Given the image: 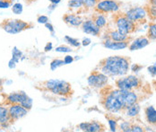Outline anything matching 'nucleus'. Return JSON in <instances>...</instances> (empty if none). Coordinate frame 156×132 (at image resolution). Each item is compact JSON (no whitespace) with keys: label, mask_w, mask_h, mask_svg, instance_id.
Masks as SVG:
<instances>
[{"label":"nucleus","mask_w":156,"mask_h":132,"mask_svg":"<svg viewBox=\"0 0 156 132\" xmlns=\"http://www.w3.org/2000/svg\"><path fill=\"white\" fill-rule=\"evenodd\" d=\"M130 65L129 59L121 56H111L101 59L98 65L99 71L109 77H123L126 75Z\"/></svg>","instance_id":"1"},{"label":"nucleus","mask_w":156,"mask_h":132,"mask_svg":"<svg viewBox=\"0 0 156 132\" xmlns=\"http://www.w3.org/2000/svg\"><path fill=\"white\" fill-rule=\"evenodd\" d=\"M117 30L124 35H128L136 31V23L132 22L126 16L125 14H115L113 16Z\"/></svg>","instance_id":"6"},{"label":"nucleus","mask_w":156,"mask_h":132,"mask_svg":"<svg viewBox=\"0 0 156 132\" xmlns=\"http://www.w3.org/2000/svg\"><path fill=\"white\" fill-rule=\"evenodd\" d=\"M126 115L131 118H134L136 116H137L140 112V106L137 104V102L130 105L129 107L126 108Z\"/></svg>","instance_id":"21"},{"label":"nucleus","mask_w":156,"mask_h":132,"mask_svg":"<svg viewBox=\"0 0 156 132\" xmlns=\"http://www.w3.org/2000/svg\"><path fill=\"white\" fill-rule=\"evenodd\" d=\"M35 87L41 91L50 92L58 96H70L73 94L71 84L60 79H49L43 82L38 83Z\"/></svg>","instance_id":"2"},{"label":"nucleus","mask_w":156,"mask_h":132,"mask_svg":"<svg viewBox=\"0 0 156 132\" xmlns=\"http://www.w3.org/2000/svg\"><path fill=\"white\" fill-rule=\"evenodd\" d=\"M16 64H17V63H16V61H15L14 59H11L9 60V63H8V66H9L10 68H15V67L16 66Z\"/></svg>","instance_id":"41"},{"label":"nucleus","mask_w":156,"mask_h":132,"mask_svg":"<svg viewBox=\"0 0 156 132\" xmlns=\"http://www.w3.org/2000/svg\"><path fill=\"white\" fill-rule=\"evenodd\" d=\"M141 84L140 79L136 76H128L119 78L116 81V85L121 90H132L134 88L139 87Z\"/></svg>","instance_id":"8"},{"label":"nucleus","mask_w":156,"mask_h":132,"mask_svg":"<svg viewBox=\"0 0 156 132\" xmlns=\"http://www.w3.org/2000/svg\"><path fill=\"white\" fill-rule=\"evenodd\" d=\"M0 124L3 126L4 129L7 128L10 124H12L8 112V107H6L5 104H0Z\"/></svg>","instance_id":"16"},{"label":"nucleus","mask_w":156,"mask_h":132,"mask_svg":"<svg viewBox=\"0 0 156 132\" xmlns=\"http://www.w3.org/2000/svg\"><path fill=\"white\" fill-rule=\"evenodd\" d=\"M23 5L20 4V3H16V4H13L12 5V11L14 14L16 15H21L23 13Z\"/></svg>","instance_id":"28"},{"label":"nucleus","mask_w":156,"mask_h":132,"mask_svg":"<svg viewBox=\"0 0 156 132\" xmlns=\"http://www.w3.org/2000/svg\"><path fill=\"white\" fill-rule=\"evenodd\" d=\"M7 107H8L9 116H10V120H11L12 123L25 117L29 112V111L27 109H25L23 106H22L21 104H18V103L10 104Z\"/></svg>","instance_id":"10"},{"label":"nucleus","mask_w":156,"mask_h":132,"mask_svg":"<svg viewBox=\"0 0 156 132\" xmlns=\"http://www.w3.org/2000/svg\"><path fill=\"white\" fill-rule=\"evenodd\" d=\"M2 87H3V80L0 78V91L2 90Z\"/></svg>","instance_id":"44"},{"label":"nucleus","mask_w":156,"mask_h":132,"mask_svg":"<svg viewBox=\"0 0 156 132\" xmlns=\"http://www.w3.org/2000/svg\"><path fill=\"white\" fill-rule=\"evenodd\" d=\"M109 129L111 131H116L117 130V127H118V124H117V121L113 119H109Z\"/></svg>","instance_id":"32"},{"label":"nucleus","mask_w":156,"mask_h":132,"mask_svg":"<svg viewBox=\"0 0 156 132\" xmlns=\"http://www.w3.org/2000/svg\"><path fill=\"white\" fill-rule=\"evenodd\" d=\"M148 38L151 40H156V23H151L148 29Z\"/></svg>","instance_id":"25"},{"label":"nucleus","mask_w":156,"mask_h":132,"mask_svg":"<svg viewBox=\"0 0 156 132\" xmlns=\"http://www.w3.org/2000/svg\"><path fill=\"white\" fill-rule=\"evenodd\" d=\"M0 27L7 33L16 34L31 29L33 27V24L20 19H5L0 23Z\"/></svg>","instance_id":"4"},{"label":"nucleus","mask_w":156,"mask_h":132,"mask_svg":"<svg viewBox=\"0 0 156 132\" xmlns=\"http://www.w3.org/2000/svg\"><path fill=\"white\" fill-rule=\"evenodd\" d=\"M63 21L66 24H68L70 26H73V27L81 26L83 22L82 17L79 16L77 15H75V14H66L63 16Z\"/></svg>","instance_id":"15"},{"label":"nucleus","mask_w":156,"mask_h":132,"mask_svg":"<svg viewBox=\"0 0 156 132\" xmlns=\"http://www.w3.org/2000/svg\"><path fill=\"white\" fill-rule=\"evenodd\" d=\"M13 5V0H0V8H8Z\"/></svg>","instance_id":"31"},{"label":"nucleus","mask_w":156,"mask_h":132,"mask_svg":"<svg viewBox=\"0 0 156 132\" xmlns=\"http://www.w3.org/2000/svg\"><path fill=\"white\" fill-rule=\"evenodd\" d=\"M45 27H46L50 33H52V34H54V28H53V25H52L50 23H45Z\"/></svg>","instance_id":"39"},{"label":"nucleus","mask_w":156,"mask_h":132,"mask_svg":"<svg viewBox=\"0 0 156 132\" xmlns=\"http://www.w3.org/2000/svg\"><path fill=\"white\" fill-rule=\"evenodd\" d=\"M108 38H109L112 41H126L131 40V38L128 37V35H124L121 33H119L118 30L117 31H110Z\"/></svg>","instance_id":"19"},{"label":"nucleus","mask_w":156,"mask_h":132,"mask_svg":"<svg viewBox=\"0 0 156 132\" xmlns=\"http://www.w3.org/2000/svg\"><path fill=\"white\" fill-rule=\"evenodd\" d=\"M2 129H4V128H3V126H2V125H1V124H0V130H2Z\"/></svg>","instance_id":"45"},{"label":"nucleus","mask_w":156,"mask_h":132,"mask_svg":"<svg viewBox=\"0 0 156 132\" xmlns=\"http://www.w3.org/2000/svg\"><path fill=\"white\" fill-rule=\"evenodd\" d=\"M102 105L107 111L112 113L125 110L123 90L118 88L109 92L102 99Z\"/></svg>","instance_id":"3"},{"label":"nucleus","mask_w":156,"mask_h":132,"mask_svg":"<svg viewBox=\"0 0 156 132\" xmlns=\"http://www.w3.org/2000/svg\"><path fill=\"white\" fill-rule=\"evenodd\" d=\"M91 42H92V41H91L90 38H84V39L82 41L81 44H82L83 46H84V47H87V46H89V45L91 44Z\"/></svg>","instance_id":"38"},{"label":"nucleus","mask_w":156,"mask_h":132,"mask_svg":"<svg viewBox=\"0 0 156 132\" xmlns=\"http://www.w3.org/2000/svg\"><path fill=\"white\" fill-rule=\"evenodd\" d=\"M148 71L149 73L153 76L155 77L156 76V65H153V66H148Z\"/></svg>","instance_id":"37"},{"label":"nucleus","mask_w":156,"mask_h":132,"mask_svg":"<svg viewBox=\"0 0 156 132\" xmlns=\"http://www.w3.org/2000/svg\"><path fill=\"white\" fill-rule=\"evenodd\" d=\"M126 16L127 17L129 20H131L134 23H137L144 20V18L147 15V11L145 8L140 7V6H136V7H133L130 8L126 13L125 14Z\"/></svg>","instance_id":"11"},{"label":"nucleus","mask_w":156,"mask_h":132,"mask_svg":"<svg viewBox=\"0 0 156 132\" xmlns=\"http://www.w3.org/2000/svg\"><path fill=\"white\" fill-rule=\"evenodd\" d=\"M4 100H5L4 104L5 106L18 103L23 106L28 111H30L32 108V103H33L32 99L31 97H29L24 92H14V93L8 94L5 95V98Z\"/></svg>","instance_id":"5"},{"label":"nucleus","mask_w":156,"mask_h":132,"mask_svg":"<svg viewBox=\"0 0 156 132\" xmlns=\"http://www.w3.org/2000/svg\"><path fill=\"white\" fill-rule=\"evenodd\" d=\"M130 128H131V125H130V123L128 121H122L119 124V129L122 131H130Z\"/></svg>","instance_id":"30"},{"label":"nucleus","mask_w":156,"mask_h":132,"mask_svg":"<svg viewBox=\"0 0 156 132\" xmlns=\"http://www.w3.org/2000/svg\"><path fill=\"white\" fill-rule=\"evenodd\" d=\"M150 41L148 38L146 37H139L137 39H136L135 41H133L131 42V44L129 45V50L131 51L133 50H141L144 47H146L147 45H149Z\"/></svg>","instance_id":"17"},{"label":"nucleus","mask_w":156,"mask_h":132,"mask_svg":"<svg viewBox=\"0 0 156 132\" xmlns=\"http://www.w3.org/2000/svg\"><path fill=\"white\" fill-rule=\"evenodd\" d=\"M83 5V7L86 9H91V8H94V6L96 5L98 0H80Z\"/></svg>","instance_id":"27"},{"label":"nucleus","mask_w":156,"mask_h":132,"mask_svg":"<svg viewBox=\"0 0 156 132\" xmlns=\"http://www.w3.org/2000/svg\"><path fill=\"white\" fill-rule=\"evenodd\" d=\"M81 27L83 32L86 34H92L94 36H99L101 34V29L94 23L93 20L83 21Z\"/></svg>","instance_id":"13"},{"label":"nucleus","mask_w":156,"mask_h":132,"mask_svg":"<svg viewBox=\"0 0 156 132\" xmlns=\"http://www.w3.org/2000/svg\"><path fill=\"white\" fill-rule=\"evenodd\" d=\"M103 46L108 49V50H119L126 49L129 46V41H115L110 40L109 38H107L104 41H103Z\"/></svg>","instance_id":"14"},{"label":"nucleus","mask_w":156,"mask_h":132,"mask_svg":"<svg viewBox=\"0 0 156 132\" xmlns=\"http://www.w3.org/2000/svg\"><path fill=\"white\" fill-rule=\"evenodd\" d=\"M64 65H66V63H65L64 59H53V60L51 61V63H50V69H51L52 71H54V70H56L57 68H58V67H60V66H64Z\"/></svg>","instance_id":"22"},{"label":"nucleus","mask_w":156,"mask_h":132,"mask_svg":"<svg viewBox=\"0 0 156 132\" xmlns=\"http://www.w3.org/2000/svg\"><path fill=\"white\" fill-rule=\"evenodd\" d=\"M67 5H68L69 8H78V9H80V8L83 7V5L80 0H69Z\"/></svg>","instance_id":"26"},{"label":"nucleus","mask_w":156,"mask_h":132,"mask_svg":"<svg viewBox=\"0 0 156 132\" xmlns=\"http://www.w3.org/2000/svg\"><path fill=\"white\" fill-rule=\"evenodd\" d=\"M146 120L148 123L156 125V110L153 106H149L144 110Z\"/></svg>","instance_id":"18"},{"label":"nucleus","mask_w":156,"mask_h":132,"mask_svg":"<svg viewBox=\"0 0 156 132\" xmlns=\"http://www.w3.org/2000/svg\"><path fill=\"white\" fill-rule=\"evenodd\" d=\"M37 22L39 23H42V24H45L48 23V17L46 16H39L37 18Z\"/></svg>","instance_id":"33"},{"label":"nucleus","mask_w":156,"mask_h":132,"mask_svg":"<svg viewBox=\"0 0 156 132\" xmlns=\"http://www.w3.org/2000/svg\"><path fill=\"white\" fill-rule=\"evenodd\" d=\"M81 130L86 132H100L105 130V126L98 121H90V122H82L79 124Z\"/></svg>","instance_id":"12"},{"label":"nucleus","mask_w":156,"mask_h":132,"mask_svg":"<svg viewBox=\"0 0 156 132\" xmlns=\"http://www.w3.org/2000/svg\"><path fill=\"white\" fill-rule=\"evenodd\" d=\"M52 48H53L52 43H51V42H48L47 44H46V46H45V48H44V50H45L46 52H48V51L52 50Z\"/></svg>","instance_id":"42"},{"label":"nucleus","mask_w":156,"mask_h":132,"mask_svg":"<svg viewBox=\"0 0 156 132\" xmlns=\"http://www.w3.org/2000/svg\"><path fill=\"white\" fill-rule=\"evenodd\" d=\"M22 57H23V52L15 47L12 50V59H14L16 63H18L22 59Z\"/></svg>","instance_id":"24"},{"label":"nucleus","mask_w":156,"mask_h":132,"mask_svg":"<svg viewBox=\"0 0 156 132\" xmlns=\"http://www.w3.org/2000/svg\"><path fill=\"white\" fill-rule=\"evenodd\" d=\"M87 83L93 88H101L107 84L108 77L103 73H101V71L94 70L88 77Z\"/></svg>","instance_id":"9"},{"label":"nucleus","mask_w":156,"mask_h":132,"mask_svg":"<svg viewBox=\"0 0 156 132\" xmlns=\"http://www.w3.org/2000/svg\"><path fill=\"white\" fill-rule=\"evenodd\" d=\"M74 60H75V59H74V58H73L72 56H70V55L66 56V57H65V59H64V61H65L66 65H67V64H71Z\"/></svg>","instance_id":"36"},{"label":"nucleus","mask_w":156,"mask_h":132,"mask_svg":"<svg viewBox=\"0 0 156 132\" xmlns=\"http://www.w3.org/2000/svg\"><path fill=\"white\" fill-rule=\"evenodd\" d=\"M53 5H58V4H59L60 2H61V0H49Z\"/></svg>","instance_id":"43"},{"label":"nucleus","mask_w":156,"mask_h":132,"mask_svg":"<svg viewBox=\"0 0 156 132\" xmlns=\"http://www.w3.org/2000/svg\"><path fill=\"white\" fill-rule=\"evenodd\" d=\"M149 13V16L153 17V18H155L156 17V6L155 5H152L150 10L147 12V14Z\"/></svg>","instance_id":"35"},{"label":"nucleus","mask_w":156,"mask_h":132,"mask_svg":"<svg viewBox=\"0 0 156 132\" xmlns=\"http://www.w3.org/2000/svg\"><path fill=\"white\" fill-rule=\"evenodd\" d=\"M130 131L132 132H142L144 131V129L138 126V125H131V128H130Z\"/></svg>","instance_id":"34"},{"label":"nucleus","mask_w":156,"mask_h":132,"mask_svg":"<svg viewBox=\"0 0 156 132\" xmlns=\"http://www.w3.org/2000/svg\"><path fill=\"white\" fill-rule=\"evenodd\" d=\"M92 20L94 22V23L100 28H104L106 25H107V19L106 17L104 16V15L102 14H99V13H95L94 16H93V18Z\"/></svg>","instance_id":"20"},{"label":"nucleus","mask_w":156,"mask_h":132,"mask_svg":"<svg viewBox=\"0 0 156 132\" xmlns=\"http://www.w3.org/2000/svg\"><path fill=\"white\" fill-rule=\"evenodd\" d=\"M56 51L57 52H61V53H69V52H72L73 50L71 47H68V46H66V45H61V46H58L56 48Z\"/></svg>","instance_id":"29"},{"label":"nucleus","mask_w":156,"mask_h":132,"mask_svg":"<svg viewBox=\"0 0 156 132\" xmlns=\"http://www.w3.org/2000/svg\"><path fill=\"white\" fill-rule=\"evenodd\" d=\"M66 41V42L69 44V45H71V47H75V48H79L80 47V45H81V42L78 41L77 39H76V38H73V37H70V36H65V38H64Z\"/></svg>","instance_id":"23"},{"label":"nucleus","mask_w":156,"mask_h":132,"mask_svg":"<svg viewBox=\"0 0 156 132\" xmlns=\"http://www.w3.org/2000/svg\"><path fill=\"white\" fill-rule=\"evenodd\" d=\"M121 3L117 0H101L98 1L94 6L95 13L99 14H108V13H116L119 11Z\"/></svg>","instance_id":"7"},{"label":"nucleus","mask_w":156,"mask_h":132,"mask_svg":"<svg viewBox=\"0 0 156 132\" xmlns=\"http://www.w3.org/2000/svg\"><path fill=\"white\" fill-rule=\"evenodd\" d=\"M143 66H139L138 64H135V65H133L132 67H131V69H132V71L133 72H137V71H139L141 68H142Z\"/></svg>","instance_id":"40"}]
</instances>
